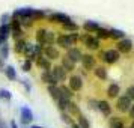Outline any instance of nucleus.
I'll return each mask as SVG.
<instances>
[{
    "instance_id": "obj_1",
    "label": "nucleus",
    "mask_w": 134,
    "mask_h": 128,
    "mask_svg": "<svg viewBox=\"0 0 134 128\" xmlns=\"http://www.w3.org/2000/svg\"><path fill=\"white\" fill-rule=\"evenodd\" d=\"M36 42L39 45H53L56 42V36H54V32L47 30V29H38L36 30Z\"/></svg>"
},
{
    "instance_id": "obj_2",
    "label": "nucleus",
    "mask_w": 134,
    "mask_h": 128,
    "mask_svg": "<svg viewBox=\"0 0 134 128\" xmlns=\"http://www.w3.org/2000/svg\"><path fill=\"white\" fill-rule=\"evenodd\" d=\"M42 45H39V44H27V48L24 51V56L27 57V60L30 62H35L39 57V56H42Z\"/></svg>"
},
{
    "instance_id": "obj_3",
    "label": "nucleus",
    "mask_w": 134,
    "mask_h": 128,
    "mask_svg": "<svg viewBox=\"0 0 134 128\" xmlns=\"http://www.w3.org/2000/svg\"><path fill=\"white\" fill-rule=\"evenodd\" d=\"M101 57H103V60L105 62V63H109V65H113V63H116V62L119 60V57H121V53L118 51V50H105V51H103L101 53Z\"/></svg>"
},
{
    "instance_id": "obj_4",
    "label": "nucleus",
    "mask_w": 134,
    "mask_h": 128,
    "mask_svg": "<svg viewBox=\"0 0 134 128\" xmlns=\"http://www.w3.org/2000/svg\"><path fill=\"white\" fill-rule=\"evenodd\" d=\"M81 42L85 44L89 50H98L99 48V39H98L97 36L89 35V33H86V35L81 36Z\"/></svg>"
},
{
    "instance_id": "obj_5",
    "label": "nucleus",
    "mask_w": 134,
    "mask_h": 128,
    "mask_svg": "<svg viewBox=\"0 0 134 128\" xmlns=\"http://www.w3.org/2000/svg\"><path fill=\"white\" fill-rule=\"evenodd\" d=\"M48 21L57 23V24H65L68 21H71V17L66 15V14H63V12H53L48 15Z\"/></svg>"
},
{
    "instance_id": "obj_6",
    "label": "nucleus",
    "mask_w": 134,
    "mask_h": 128,
    "mask_svg": "<svg viewBox=\"0 0 134 128\" xmlns=\"http://www.w3.org/2000/svg\"><path fill=\"white\" fill-rule=\"evenodd\" d=\"M42 56H45L48 60H56V59L60 57V53L54 45H47V47L42 48Z\"/></svg>"
},
{
    "instance_id": "obj_7",
    "label": "nucleus",
    "mask_w": 134,
    "mask_h": 128,
    "mask_svg": "<svg viewBox=\"0 0 134 128\" xmlns=\"http://www.w3.org/2000/svg\"><path fill=\"white\" fill-rule=\"evenodd\" d=\"M20 115H21V122H23V125H26V124H30L32 121H33V112H32L27 105H23L21 109H20Z\"/></svg>"
},
{
    "instance_id": "obj_8",
    "label": "nucleus",
    "mask_w": 134,
    "mask_h": 128,
    "mask_svg": "<svg viewBox=\"0 0 134 128\" xmlns=\"http://www.w3.org/2000/svg\"><path fill=\"white\" fill-rule=\"evenodd\" d=\"M131 107V99L127 97V95H122V97L118 98V103H116V109L119 112H128Z\"/></svg>"
},
{
    "instance_id": "obj_9",
    "label": "nucleus",
    "mask_w": 134,
    "mask_h": 128,
    "mask_svg": "<svg viewBox=\"0 0 134 128\" xmlns=\"http://www.w3.org/2000/svg\"><path fill=\"white\" fill-rule=\"evenodd\" d=\"M51 74H53V77L56 79V81L59 83V81H65V80L68 79V75H66V71L63 69V68L60 66V65H57V66H53L51 68Z\"/></svg>"
},
{
    "instance_id": "obj_10",
    "label": "nucleus",
    "mask_w": 134,
    "mask_h": 128,
    "mask_svg": "<svg viewBox=\"0 0 134 128\" xmlns=\"http://www.w3.org/2000/svg\"><path fill=\"white\" fill-rule=\"evenodd\" d=\"M118 51L119 53H130L131 50H133V41L131 39H128V38H124L121 39L119 42H118Z\"/></svg>"
},
{
    "instance_id": "obj_11",
    "label": "nucleus",
    "mask_w": 134,
    "mask_h": 128,
    "mask_svg": "<svg viewBox=\"0 0 134 128\" xmlns=\"http://www.w3.org/2000/svg\"><path fill=\"white\" fill-rule=\"evenodd\" d=\"M68 87L72 92L80 91V89L83 87V80H81V77H80V75H71V77H69V86H68Z\"/></svg>"
},
{
    "instance_id": "obj_12",
    "label": "nucleus",
    "mask_w": 134,
    "mask_h": 128,
    "mask_svg": "<svg viewBox=\"0 0 134 128\" xmlns=\"http://www.w3.org/2000/svg\"><path fill=\"white\" fill-rule=\"evenodd\" d=\"M56 44L60 45L62 48H71V47L74 45L72 41H71L69 36H68V33L66 35H65V33H63V35H59V36L56 38Z\"/></svg>"
},
{
    "instance_id": "obj_13",
    "label": "nucleus",
    "mask_w": 134,
    "mask_h": 128,
    "mask_svg": "<svg viewBox=\"0 0 134 128\" xmlns=\"http://www.w3.org/2000/svg\"><path fill=\"white\" fill-rule=\"evenodd\" d=\"M81 56H83V53H81V51L77 48V47H71V48H68L66 57H68V59H71L74 63H75V62H80V60H81Z\"/></svg>"
},
{
    "instance_id": "obj_14",
    "label": "nucleus",
    "mask_w": 134,
    "mask_h": 128,
    "mask_svg": "<svg viewBox=\"0 0 134 128\" xmlns=\"http://www.w3.org/2000/svg\"><path fill=\"white\" fill-rule=\"evenodd\" d=\"M81 65L85 69H93L95 68V57L92 54H83L81 56Z\"/></svg>"
},
{
    "instance_id": "obj_15",
    "label": "nucleus",
    "mask_w": 134,
    "mask_h": 128,
    "mask_svg": "<svg viewBox=\"0 0 134 128\" xmlns=\"http://www.w3.org/2000/svg\"><path fill=\"white\" fill-rule=\"evenodd\" d=\"M35 63H36V66H39L41 69H44V71H51V60H48L45 56H39L36 60H35Z\"/></svg>"
},
{
    "instance_id": "obj_16",
    "label": "nucleus",
    "mask_w": 134,
    "mask_h": 128,
    "mask_svg": "<svg viewBox=\"0 0 134 128\" xmlns=\"http://www.w3.org/2000/svg\"><path fill=\"white\" fill-rule=\"evenodd\" d=\"M41 80H42L47 86H57V81H56V79L53 77L51 71H42V74H41Z\"/></svg>"
},
{
    "instance_id": "obj_17",
    "label": "nucleus",
    "mask_w": 134,
    "mask_h": 128,
    "mask_svg": "<svg viewBox=\"0 0 134 128\" xmlns=\"http://www.w3.org/2000/svg\"><path fill=\"white\" fill-rule=\"evenodd\" d=\"M97 109L99 110V112H101L104 116H110V115H111V107H110L109 101H105V99H101V101H98Z\"/></svg>"
},
{
    "instance_id": "obj_18",
    "label": "nucleus",
    "mask_w": 134,
    "mask_h": 128,
    "mask_svg": "<svg viewBox=\"0 0 134 128\" xmlns=\"http://www.w3.org/2000/svg\"><path fill=\"white\" fill-rule=\"evenodd\" d=\"M3 73H5V75H6L8 80H11V81L17 80V69H15L12 65H8V66H5Z\"/></svg>"
},
{
    "instance_id": "obj_19",
    "label": "nucleus",
    "mask_w": 134,
    "mask_h": 128,
    "mask_svg": "<svg viewBox=\"0 0 134 128\" xmlns=\"http://www.w3.org/2000/svg\"><path fill=\"white\" fill-rule=\"evenodd\" d=\"M27 44L24 39H18V41H15V45H14V50H15V53H18V54H24L26 48H27Z\"/></svg>"
},
{
    "instance_id": "obj_20",
    "label": "nucleus",
    "mask_w": 134,
    "mask_h": 128,
    "mask_svg": "<svg viewBox=\"0 0 134 128\" xmlns=\"http://www.w3.org/2000/svg\"><path fill=\"white\" fill-rule=\"evenodd\" d=\"M119 92H121V87H119L118 83H111L107 87V95H109V98H116L119 95Z\"/></svg>"
},
{
    "instance_id": "obj_21",
    "label": "nucleus",
    "mask_w": 134,
    "mask_h": 128,
    "mask_svg": "<svg viewBox=\"0 0 134 128\" xmlns=\"http://www.w3.org/2000/svg\"><path fill=\"white\" fill-rule=\"evenodd\" d=\"M83 29H85L87 33H93V32H97L98 29H99V24H98L97 21H85Z\"/></svg>"
},
{
    "instance_id": "obj_22",
    "label": "nucleus",
    "mask_w": 134,
    "mask_h": 128,
    "mask_svg": "<svg viewBox=\"0 0 134 128\" xmlns=\"http://www.w3.org/2000/svg\"><path fill=\"white\" fill-rule=\"evenodd\" d=\"M60 66L68 73V71H74V69H75V63H74L71 59H68L66 56H65V57H62V65H60Z\"/></svg>"
},
{
    "instance_id": "obj_23",
    "label": "nucleus",
    "mask_w": 134,
    "mask_h": 128,
    "mask_svg": "<svg viewBox=\"0 0 134 128\" xmlns=\"http://www.w3.org/2000/svg\"><path fill=\"white\" fill-rule=\"evenodd\" d=\"M93 73H95V77L99 80H105L107 79V69L104 66H95L93 68Z\"/></svg>"
},
{
    "instance_id": "obj_24",
    "label": "nucleus",
    "mask_w": 134,
    "mask_h": 128,
    "mask_svg": "<svg viewBox=\"0 0 134 128\" xmlns=\"http://www.w3.org/2000/svg\"><path fill=\"white\" fill-rule=\"evenodd\" d=\"M47 91H48L50 97L53 98L54 101H57V99L60 98V91H59V86H48V87H47Z\"/></svg>"
},
{
    "instance_id": "obj_25",
    "label": "nucleus",
    "mask_w": 134,
    "mask_h": 128,
    "mask_svg": "<svg viewBox=\"0 0 134 128\" xmlns=\"http://www.w3.org/2000/svg\"><path fill=\"white\" fill-rule=\"evenodd\" d=\"M110 33V38H113V39H124L125 38V32L124 30H119V29H110L109 30Z\"/></svg>"
},
{
    "instance_id": "obj_26",
    "label": "nucleus",
    "mask_w": 134,
    "mask_h": 128,
    "mask_svg": "<svg viewBox=\"0 0 134 128\" xmlns=\"http://www.w3.org/2000/svg\"><path fill=\"white\" fill-rule=\"evenodd\" d=\"M69 101H71V99H68V98H65V97H62V95H60V98L56 101V103H57L59 110H60V112H65V110H66V107H68V104H69Z\"/></svg>"
},
{
    "instance_id": "obj_27",
    "label": "nucleus",
    "mask_w": 134,
    "mask_h": 128,
    "mask_svg": "<svg viewBox=\"0 0 134 128\" xmlns=\"http://www.w3.org/2000/svg\"><path fill=\"white\" fill-rule=\"evenodd\" d=\"M66 110H68V115H81L80 113V109H79V105L75 103H72V101H69V104H68V107H66Z\"/></svg>"
},
{
    "instance_id": "obj_28",
    "label": "nucleus",
    "mask_w": 134,
    "mask_h": 128,
    "mask_svg": "<svg viewBox=\"0 0 134 128\" xmlns=\"http://www.w3.org/2000/svg\"><path fill=\"white\" fill-rule=\"evenodd\" d=\"M59 91H60V95H62V97L68 98V99H71V97L74 95L72 91H71L68 86H65V85H60V86H59Z\"/></svg>"
},
{
    "instance_id": "obj_29",
    "label": "nucleus",
    "mask_w": 134,
    "mask_h": 128,
    "mask_svg": "<svg viewBox=\"0 0 134 128\" xmlns=\"http://www.w3.org/2000/svg\"><path fill=\"white\" fill-rule=\"evenodd\" d=\"M9 51H11L9 45H8V44H3V45L0 47V59H2V60H6L8 57H9Z\"/></svg>"
},
{
    "instance_id": "obj_30",
    "label": "nucleus",
    "mask_w": 134,
    "mask_h": 128,
    "mask_svg": "<svg viewBox=\"0 0 134 128\" xmlns=\"http://www.w3.org/2000/svg\"><path fill=\"white\" fill-rule=\"evenodd\" d=\"M95 33H97V38H98V39H107V38H110L109 29H104V27H101V26H99V29H98Z\"/></svg>"
},
{
    "instance_id": "obj_31",
    "label": "nucleus",
    "mask_w": 134,
    "mask_h": 128,
    "mask_svg": "<svg viewBox=\"0 0 134 128\" xmlns=\"http://www.w3.org/2000/svg\"><path fill=\"white\" fill-rule=\"evenodd\" d=\"M0 99H5V101H11L12 99V93H11V91H8V89H5V87H2L0 89Z\"/></svg>"
},
{
    "instance_id": "obj_32",
    "label": "nucleus",
    "mask_w": 134,
    "mask_h": 128,
    "mask_svg": "<svg viewBox=\"0 0 134 128\" xmlns=\"http://www.w3.org/2000/svg\"><path fill=\"white\" fill-rule=\"evenodd\" d=\"M62 26H63V29H65V30L71 32V33H72V32H77V30H79V26L75 24L72 20H71V21H68V23H65V24H62Z\"/></svg>"
},
{
    "instance_id": "obj_33",
    "label": "nucleus",
    "mask_w": 134,
    "mask_h": 128,
    "mask_svg": "<svg viewBox=\"0 0 134 128\" xmlns=\"http://www.w3.org/2000/svg\"><path fill=\"white\" fill-rule=\"evenodd\" d=\"M110 128H125V125H124V122L119 119V118H111V121H110Z\"/></svg>"
},
{
    "instance_id": "obj_34",
    "label": "nucleus",
    "mask_w": 134,
    "mask_h": 128,
    "mask_svg": "<svg viewBox=\"0 0 134 128\" xmlns=\"http://www.w3.org/2000/svg\"><path fill=\"white\" fill-rule=\"evenodd\" d=\"M47 15H45V12L44 11H41V9H33V15H32V20L35 21V20H42L45 18Z\"/></svg>"
},
{
    "instance_id": "obj_35",
    "label": "nucleus",
    "mask_w": 134,
    "mask_h": 128,
    "mask_svg": "<svg viewBox=\"0 0 134 128\" xmlns=\"http://www.w3.org/2000/svg\"><path fill=\"white\" fill-rule=\"evenodd\" d=\"M77 119H79V122H77V124H79L81 128H91V124H89V121H87V119H86L83 115H79V118H77Z\"/></svg>"
},
{
    "instance_id": "obj_36",
    "label": "nucleus",
    "mask_w": 134,
    "mask_h": 128,
    "mask_svg": "<svg viewBox=\"0 0 134 128\" xmlns=\"http://www.w3.org/2000/svg\"><path fill=\"white\" fill-rule=\"evenodd\" d=\"M0 35L5 36V38H8L11 35V27H9V24H0Z\"/></svg>"
},
{
    "instance_id": "obj_37",
    "label": "nucleus",
    "mask_w": 134,
    "mask_h": 128,
    "mask_svg": "<svg viewBox=\"0 0 134 128\" xmlns=\"http://www.w3.org/2000/svg\"><path fill=\"white\" fill-rule=\"evenodd\" d=\"M11 35H12L14 39H21V35H23V29H11Z\"/></svg>"
},
{
    "instance_id": "obj_38",
    "label": "nucleus",
    "mask_w": 134,
    "mask_h": 128,
    "mask_svg": "<svg viewBox=\"0 0 134 128\" xmlns=\"http://www.w3.org/2000/svg\"><path fill=\"white\" fill-rule=\"evenodd\" d=\"M60 118H62V121L66 122V124H69V125H72V124H74V121L71 119V115H68V113H65V112H62Z\"/></svg>"
},
{
    "instance_id": "obj_39",
    "label": "nucleus",
    "mask_w": 134,
    "mask_h": 128,
    "mask_svg": "<svg viewBox=\"0 0 134 128\" xmlns=\"http://www.w3.org/2000/svg\"><path fill=\"white\" fill-rule=\"evenodd\" d=\"M32 63H33V62H30V60H27V59H24L23 65H21V68H23V71H24V73H29V71L32 69Z\"/></svg>"
},
{
    "instance_id": "obj_40",
    "label": "nucleus",
    "mask_w": 134,
    "mask_h": 128,
    "mask_svg": "<svg viewBox=\"0 0 134 128\" xmlns=\"http://www.w3.org/2000/svg\"><path fill=\"white\" fill-rule=\"evenodd\" d=\"M11 21V14H3L0 17V24H9Z\"/></svg>"
},
{
    "instance_id": "obj_41",
    "label": "nucleus",
    "mask_w": 134,
    "mask_h": 128,
    "mask_svg": "<svg viewBox=\"0 0 134 128\" xmlns=\"http://www.w3.org/2000/svg\"><path fill=\"white\" fill-rule=\"evenodd\" d=\"M21 85L26 87V91H27V92L32 91V85H30V81H29L27 79H23V80H21Z\"/></svg>"
},
{
    "instance_id": "obj_42",
    "label": "nucleus",
    "mask_w": 134,
    "mask_h": 128,
    "mask_svg": "<svg viewBox=\"0 0 134 128\" xmlns=\"http://www.w3.org/2000/svg\"><path fill=\"white\" fill-rule=\"evenodd\" d=\"M125 95H127L130 99H134V86H130L127 89V92H125Z\"/></svg>"
},
{
    "instance_id": "obj_43",
    "label": "nucleus",
    "mask_w": 134,
    "mask_h": 128,
    "mask_svg": "<svg viewBox=\"0 0 134 128\" xmlns=\"http://www.w3.org/2000/svg\"><path fill=\"white\" fill-rule=\"evenodd\" d=\"M68 36H69V39L72 41V44H75L77 41H79V33H77V32H72V33H68Z\"/></svg>"
},
{
    "instance_id": "obj_44",
    "label": "nucleus",
    "mask_w": 134,
    "mask_h": 128,
    "mask_svg": "<svg viewBox=\"0 0 134 128\" xmlns=\"http://www.w3.org/2000/svg\"><path fill=\"white\" fill-rule=\"evenodd\" d=\"M128 112H130V118H131V119H134V104H131V107H130V110H128Z\"/></svg>"
},
{
    "instance_id": "obj_45",
    "label": "nucleus",
    "mask_w": 134,
    "mask_h": 128,
    "mask_svg": "<svg viewBox=\"0 0 134 128\" xmlns=\"http://www.w3.org/2000/svg\"><path fill=\"white\" fill-rule=\"evenodd\" d=\"M9 128H18V124H17V122L12 119V121L9 122Z\"/></svg>"
},
{
    "instance_id": "obj_46",
    "label": "nucleus",
    "mask_w": 134,
    "mask_h": 128,
    "mask_svg": "<svg viewBox=\"0 0 134 128\" xmlns=\"http://www.w3.org/2000/svg\"><path fill=\"white\" fill-rule=\"evenodd\" d=\"M6 39H8V38H5V36H2V35H0V47H2L3 44H6Z\"/></svg>"
},
{
    "instance_id": "obj_47",
    "label": "nucleus",
    "mask_w": 134,
    "mask_h": 128,
    "mask_svg": "<svg viewBox=\"0 0 134 128\" xmlns=\"http://www.w3.org/2000/svg\"><path fill=\"white\" fill-rule=\"evenodd\" d=\"M0 128H9V127H8V125H6L3 121H2V119H0Z\"/></svg>"
},
{
    "instance_id": "obj_48",
    "label": "nucleus",
    "mask_w": 134,
    "mask_h": 128,
    "mask_svg": "<svg viewBox=\"0 0 134 128\" xmlns=\"http://www.w3.org/2000/svg\"><path fill=\"white\" fill-rule=\"evenodd\" d=\"M71 127H72V128H81V127H80V125H79V124H75V122H74V124H72V125H71Z\"/></svg>"
},
{
    "instance_id": "obj_49",
    "label": "nucleus",
    "mask_w": 134,
    "mask_h": 128,
    "mask_svg": "<svg viewBox=\"0 0 134 128\" xmlns=\"http://www.w3.org/2000/svg\"><path fill=\"white\" fill-rule=\"evenodd\" d=\"M3 65H5V60H2V59H0V68H3Z\"/></svg>"
},
{
    "instance_id": "obj_50",
    "label": "nucleus",
    "mask_w": 134,
    "mask_h": 128,
    "mask_svg": "<svg viewBox=\"0 0 134 128\" xmlns=\"http://www.w3.org/2000/svg\"><path fill=\"white\" fill-rule=\"evenodd\" d=\"M30 128H44V127H39V125H32Z\"/></svg>"
},
{
    "instance_id": "obj_51",
    "label": "nucleus",
    "mask_w": 134,
    "mask_h": 128,
    "mask_svg": "<svg viewBox=\"0 0 134 128\" xmlns=\"http://www.w3.org/2000/svg\"><path fill=\"white\" fill-rule=\"evenodd\" d=\"M130 128H134V122H133V124H131V127H130Z\"/></svg>"
}]
</instances>
